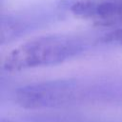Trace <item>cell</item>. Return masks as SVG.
<instances>
[{
	"label": "cell",
	"mask_w": 122,
	"mask_h": 122,
	"mask_svg": "<svg viewBox=\"0 0 122 122\" xmlns=\"http://www.w3.org/2000/svg\"><path fill=\"white\" fill-rule=\"evenodd\" d=\"M14 97L19 106L29 110L122 103V78H64L36 82L17 89Z\"/></svg>",
	"instance_id": "cell-1"
},
{
	"label": "cell",
	"mask_w": 122,
	"mask_h": 122,
	"mask_svg": "<svg viewBox=\"0 0 122 122\" xmlns=\"http://www.w3.org/2000/svg\"><path fill=\"white\" fill-rule=\"evenodd\" d=\"M86 41L70 34L43 35L10 51L2 60L6 71L15 72L63 63L87 49Z\"/></svg>",
	"instance_id": "cell-2"
},
{
	"label": "cell",
	"mask_w": 122,
	"mask_h": 122,
	"mask_svg": "<svg viewBox=\"0 0 122 122\" xmlns=\"http://www.w3.org/2000/svg\"><path fill=\"white\" fill-rule=\"evenodd\" d=\"M2 122H100L98 120L71 114H32L16 116Z\"/></svg>",
	"instance_id": "cell-3"
},
{
	"label": "cell",
	"mask_w": 122,
	"mask_h": 122,
	"mask_svg": "<svg viewBox=\"0 0 122 122\" xmlns=\"http://www.w3.org/2000/svg\"><path fill=\"white\" fill-rule=\"evenodd\" d=\"M103 40L106 43L113 44V45L122 47V28L117 29V30L111 31L110 33L106 34L104 36Z\"/></svg>",
	"instance_id": "cell-4"
}]
</instances>
